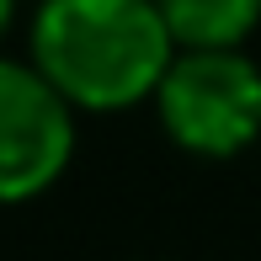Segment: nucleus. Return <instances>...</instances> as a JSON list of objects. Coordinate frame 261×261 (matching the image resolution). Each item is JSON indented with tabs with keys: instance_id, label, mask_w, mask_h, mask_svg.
<instances>
[{
	"instance_id": "1",
	"label": "nucleus",
	"mask_w": 261,
	"mask_h": 261,
	"mask_svg": "<svg viewBox=\"0 0 261 261\" xmlns=\"http://www.w3.org/2000/svg\"><path fill=\"white\" fill-rule=\"evenodd\" d=\"M171 54L176 38L155 0H43L32 21V64L86 112L155 96Z\"/></svg>"
},
{
	"instance_id": "2",
	"label": "nucleus",
	"mask_w": 261,
	"mask_h": 261,
	"mask_svg": "<svg viewBox=\"0 0 261 261\" xmlns=\"http://www.w3.org/2000/svg\"><path fill=\"white\" fill-rule=\"evenodd\" d=\"M155 107L181 149L213 160L240 155L261 134V69L240 54V43L176 48L155 86Z\"/></svg>"
},
{
	"instance_id": "4",
	"label": "nucleus",
	"mask_w": 261,
	"mask_h": 261,
	"mask_svg": "<svg viewBox=\"0 0 261 261\" xmlns=\"http://www.w3.org/2000/svg\"><path fill=\"white\" fill-rule=\"evenodd\" d=\"M176 48H224L245 43L261 21V0H155Z\"/></svg>"
},
{
	"instance_id": "3",
	"label": "nucleus",
	"mask_w": 261,
	"mask_h": 261,
	"mask_svg": "<svg viewBox=\"0 0 261 261\" xmlns=\"http://www.w3.org/2000/svg\"><path fill=\"white\" fill-rule=\"evenodd\" d=\"M75 155V107L38 64L0 59V203L48 192Z\"/></svg>"
},
{
	"instance_id": "5",
	"label": "nucleus",
	"mask_w": 261,
	"mask_h": 261,
	"mask_svg": "<svg viewBox=\"0 0 261 261\" xmlns=\"http://www.w3.org/2000/svg\"><path fill=\"white\" fill-rule=\"evenodd\" d=\"M11 11H16V0H0V32L11 27Z\"/></svg>"
}]
</instances>
